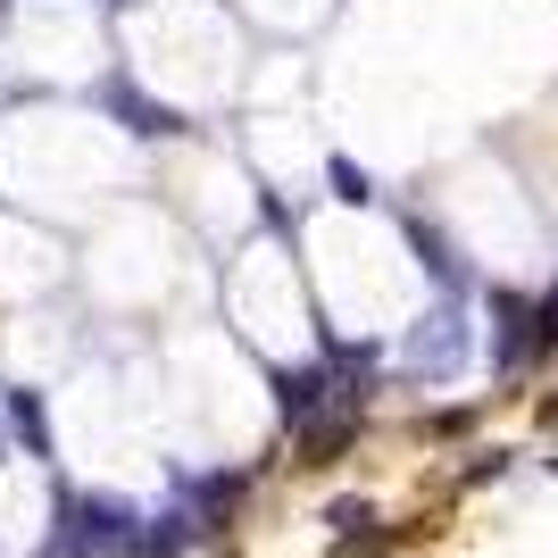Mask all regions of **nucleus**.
Here are the masks:
<instances>
[{
	"label": "nucleus",
	"instance_id": "20e7f679",
	"mask_svg": "<svg viewBox=\"0 0 558 558\" xmlns=\"http://www.w3.org/2000/svg\"><path fill=\"white\" fill-rule=\"evenodd\" d=\"M276 400H283V417H292V425H308L333 392H326V375H317V367H301V375H283V392H276Z\"/></svg>",
	"mask_w": 558,
	"mask_h": 558
},
{
	"label": "nucleus",
	"instance_id": "423d86ee",
	"mask_svg": "<svg viewBox=\"0 0 558 558\" xmlns=\"http://www.w3.org/2000/svg\"><path fill=\"white\" fill-rule=\"evenodd\" d=\"M333 192H342V201H367V167H350V159H333Z\"/></svg>",
	"mask_w": 558,
	"mask_h": 558
},
{
	"label": "nucleus",
	"instance_id": "f03ea898",
	"mask_svg": "<svg viewBox=\"0 0 558 558\" xmlns=\"http://www.w3.org/2000/svg\"><path fill=\"white\" fill-rule=\"evenodd\" d=\"M459 326H450V317H425V326L417 333H409V367H417V375H450V367H459Z\"/></svg>",
	"mask_w": 558,
	"mask_h": 558
},
{
	"label": "nucleus",
	"instance_id": "f257e3e1",
	"mask_svg": "<svg viewBox=\"0 0 558 558\" xmlns=\"http://www.w3.org/2000/svg\"><path fill=\"white\" fill-rule=\"evenodd\" d=\"M125 542H134V525H125L117 500H84V509H75V534H68L75 558H125Z\"/></svg>",
	"mask_w": 558,
	"mask_h": 558
},
{
	"label": "nucleus",
	"instance_id": "39448f33",
	"mask_svg": "<svg viewBox=\"0 0 558 558\" xmlns=\"http://www.w3.org/2000/svg\"><path fill=\"white\" fill-rule=\"evenodd\" d=\"M9 417H17L25 450H34V459H50V417H43V400H34V392H17V400H9Z\"/></svg>",
	"mask_w": 558,
	"mask_h": 558
},
{
	"label": "nucleus",
	"instance_id": "0eeeda50",
	"mask_svg": "<svg viewBox=\"0 0 558 558\" xmlns=\"http://www.w3.org/2000/svg\"><path fill=\"white\" fill-rule=\"evenodd\" d=\"M534 350H558V292L534 308Z\"/></svg>",
	"mask_w": 558,
	"mask_h": 558
},
{
	"label": "nucleus",
	"instance_id": "7ed1b4c3",
	"mask_svg": "<svg viewBox=\"0 0 558 558\" xmlns=\"http://www.w3.org/2000/svg\"><path fill=\"white\" fill-rule=\"evenodd\" d=\"M100 100H109V109L125 117L134 134H184V117H175V109H159V100H134V93H125V84H109V93H100Z\"/></svg>",
	"mask_w": 558,
	"mask_h": 558
}]
</instances>
